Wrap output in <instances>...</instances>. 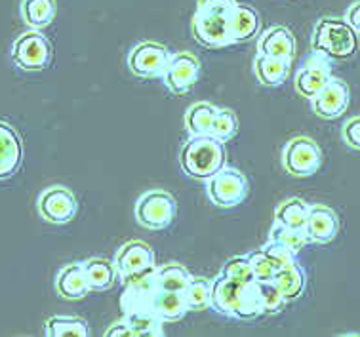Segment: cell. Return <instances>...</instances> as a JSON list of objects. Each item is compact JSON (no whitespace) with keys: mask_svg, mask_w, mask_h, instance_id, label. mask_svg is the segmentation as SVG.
Returning a JSON list of instances; mask_svg holds the SVG:
<instances>
[{"mask_svg":"<svg viewBox=\"0 0 360 337\" xmlns=\"http://www.w3.org/2000/svg\"><path fill=\"white\" fill-rule=\"evenodd\" d=\"M200 77V61L195 53L177 52L162 75V82L172 96H187Z\"/></svg>","mask_w":360,"mask_h":337,"instance_id":"obj_10","label":"cell"},{"mask_svg":"<svg viewBox=\"0 0 360 337\" xmlns=\"http://www.w3.org/2000/svg\"><path fill=\"white\" fill-rule=\"evenodd\" d=\"M157 276L160 290L176 293H184L193 280L189 269L179 263H166L162 267H157Z\"/></svg>","mask_w":360,"mask_h":337,"instance_id":"obj_28","label":"cell"},{"mask_svg":"<svg viewBox=\"0 0 360 337\" xmlns=\"http://www.w3.org/2000/svg\"><path fill=\"white\" fill-rule=\"evenodd\" d=\"M23 163V143L13 126L0 120V182L18 174Z\"/></svg>","mask_w":360,"mask_h":337,"instance_id":"obj_15","label":"cell"},{"mask_svg":"<svg viewBox=\"0 0 360 337\" xmlns=\"http://www.w3.org/2000/svg\"><path fill=\"white\" fill-rule=\"evenodd\" d=\"M269 240L281 242V244L290 248L294 253H300L307 244H311L305 229H288L282 227V225H275V223H273V227L269 231Z\"/></svg>","mask_w":360,"mask_h":337,"instance_id":"obj_32","label":"cell"},{"mask_svg":"<svg viewBox=\"0 0 360 337\" xmlns=\"http://www.w3.org/2000/svg\"><path fill=\"white\" fill-rule=\"evenodd\" d=\"M345 21H347L349 25L353 27L354 31L360 34V0L353 2V4L347 8V12H345Z\"/></svg>","mask_w":360,"mask_h":337,"instance_id":"obj_37","label":"cell"},{"mask_svg":"<svg viewBox=\"0 0 360 337\" xmlns=\"http://www.w3.org/2000/svg\"><path fill=\"white\" fill-rule=\"evenodd\" d=\"M259 288H262L265 314H276V312H281L286 307L288 301H286V298L282 295L281 290L271 280L269 282H259Z\"/></svg>","mask_w":360,"mask_h":337,"instance_id":"obj_35","label":"cell"},{"mask_svg":"<svg viewBox=\"0 0 360 337\" xmlns=\"http://www.w3.org/2000/svg\"><path fill=\"white\" fill-rule=\"evenodd\" d=\"M248 257L252 267H254V274H256L257 282H269V280H273V276L278 272L275 263L269 260L267 253L263 252L262 248H259V250H254V252H250Z\"/></svg>","mask_w":360,"mask_h":337,"instance_id":"obj_34","label":"cell"},{"mask_svg":"<svg viewBox=\"0 0 360 337\" xmlns=\"http://www.w3.org/2000/svg\"><path fill=\"white\" fill-rule=\"evenodd\" d=\"M112 263L117 267L118 279H124L131 272H139L149 267H155V252L147 242L141 240H128L118 248Z\"/></svg>","mask_w":360,"mask_h":337,"instance_id":"obj_13","label":"cell"},{"mask_svg":"<svg viewBox=\"0 0 360 337\" xmlns=\"http://www.w3.org/2000/svg\"><path fill=\"white\" fill-rule=\"evenodd\" d=\"M309 210H311V204H307L303 198H288L276 206L273 223L288 229H305Z\"/></svg>","mask_w":360,"mask_h":337,"instance_id":"obj_26","label":"cell"},{"mask_svg":"<svg viewBox=\"0 0 360 337\" xmlns=\"http://www.w3.org/2000/svg\"><path fill=\"white\" fill-rule=\"evenodd\" d=\"M248 284L236 282L227 276L219 274L214 282H212V295H210V307L216 312L223 314L227 318H235L236 307L240 303L244 288Z\"/></svg>","mask_w":360,"mask_h":337,"instance_id":"obj_19","label":"cell"},{"mask_svg":"<svg viewBox=\"0 0 360 337\" xmlns=\"http://www.w3.org/2000/svg\"><path fill=\"white\" fill-rule=\"evenodd\" d=\"M174 53L160 42L143 40L128 53V69L138 78H162Z\"/></svg>","mask_w":360,"mask_h":337,"instance_id":"obj_8","label":"cell"},{"mask_svg":"<svg viewBox=\"0 0 360 337\" xmlns=\"http://www.w3.org/2000/svg\"><path fill=\"white\" fill-rule=\"evenodd\" d=\"M177 214L176 198L162 189H153L139 196L136 202V221L149 231H160L170 227Z\"/></svg>","mask_w":360,"mask_h":337,"instance_id":"obj_5","label":"cell"},{"mask_svg":"<svg viewBox=\"0 0 360 337\" xmlns=\"http://www.w3.org/2000/svg\"><path fill=\"white\" fill-rule=\"evenodd\" d=\"M48 337H88L90 326L84 318L79 317H52L44 326Z\"/></svg>","mask_w":360,"mask_h":337,"instance_id":"obj_29","label":"cell"},{"mask_svg":"<svg viewBox=\"0 0 360 337\" xmlns=\"http://www.w3.org/2000/svg\"><path fill=\"white\" fill-rule=\"evenodd\" d=\"M20 13L29 29L42 31L56 18V0H21Z\"/></svg>","mask_w":360,"mask_h":337,"instance_id":"obj_25","label":"cell"},{"mask_svg":"<svg viewBox=\"0 0 360 337\" xmlns=\"http://www.w3.org/2000/svg\"><path fill=\"white\" fill-rule=\"evenodd\" d=\"M259 31V13L252 6L236 2L229 15V37L233 44L248 42Z\"/></svg>","mask_w":360,"mask_h":337,"instance_id":"obj_21","label":"cell"},{"mask_svg":"<svg viewBox=\"0 0 360 337\" xmlns=\"http://www.w3.org/2000/svg\"><path fill=\"white\" fill-rule=\"evenodd\" d=\"M210 295H212V284L202 276H193L191 284L184 292L185 303L189 311H206L210 309Z\"/></svg>","mask_w":360,"mask_h":337,"instance_id":"obj_31","label":"cell"},{"mask_svg":"<svg viewBox=\"0 0 360 337\" xmlns=\"http://www.w3.org/2000/svg\"><path fill=\"white\" fill-rule=\"evenodd\" d=\"M349 99H351L349 86L341 78L332 77L326 86L311 99V109L322 120H335L347 110Z\"/></svg>","mask_w":360,"mask_h":337,"instance_id":"obj_12","label":"cell"},{"mask_svg":"<svg viewBox=\"0 0 360 337\" xmlns=\"http://www.w3.org/2000/svg\"><path fill=\"white\" fill-rule=\"evenodd\" d=\"M322 166V151L309 136L292 137L282 149V168L294 177H309Z\"/></svg>","mask_w":360,"mask_h":337,"instance_id":"obj_6","label":"cell"},{"mask_svg":"<svg viewBox=\"0 0 360 337\" xmlns=\"http://www.w3.org/2000/svg\"><path fill=\"white\" fill-rule=\"evenodd\" d=\"M179 166L185 175L197 182H208L227 166L225 143L210 136H191L179 151Z\"/></svg>","mask_w":360,"mask_h":337,"instance_id":"obj_2","label":"cell"},{"mask_svg":"<svg viewBox=\"0 0 360 337\" xmlns=\"http://www.w3.org/2000/svg\"><path fill=\"white\" fill-rule=\"evenodd\" d=\"M217 107L210 101H198L185 110V130L189 136H208Z\"/></svg>","mask_w":360,"mask_h":337,"instance_id":"obj_27","label":"cell"},{"mask_svg":"<svg viewBox=\"0 0 360 337\" xmlns=\"http://www.w3.org/2000/svg\"><path fill=\"white\" fill-rule=\"evenodd\" d=\"M288 61H282V59L269 58L263 53H256L254 59V75H256L257 82L267 88H276L281 86L286 78H288L290 71Z\"/></svg>","mask_w":360,"mask_h":337,"instance_id":"obj_24","label":"cell"},{"mask_svg":"<svg viewBox=\"0 0 360 337\" xmlns=\"http://www.w3.org/2000/svg\"><path fill=\"white\" fill-rule=\"evenodd\" d=\"M86 272V280L88 286L94 292H105V290H111L115 282L118 279L117 267L111 260H105V257H90V260L82 261Z\"/></svg>","mask_w":360,"mask_h":337,"instance_id":"obj_22","label":"cell"},{"mask_svg":"<svg viewBox=\"0 0 360 337\" xmlns=\"http://www.w3.org/2000/svg\"><path fill=\"white\" fill-rule=\"evenodd\" d=\"M341 139L345 141L349 149L360 151V115L349 118L341 128Z\"/></svg>","mask_w":360,"mask_h":337,"instance_id":"obj_36","label":"cell"},{"mask_svg":"<svg viewBox=\"0 0 360 337\" xmlns=\"http://www.w3.org/2000/svg\"><path fill=\"white\" fill-rule=\"evenodd\" d=\"M90 292V286L86 280V272L82 261L69 263L56 276V293L67 301H79L84 299Z\"/></svg>","mask_w":360,"mask_h":337,"instance_id":"obj_20","label":"cell"},{"mask_svg":"<svg viewBox=\"0 0 360 337\" xmlns=\"http://www.w3.org/2000/svg\"><path fill=\"white\" fill-rule=\"evenodd\" d=\"M206 193L214 206L235 208L243 204L248 196V179L244 177L243 172L223 166L206 182Z\"/></svg>","mask_w":360,"mask_h":337,"instance_id":"obj_7","label":"cell"},{"mask_svg":"<svg viewBox=\"0 0 360 337\" xmlns=\"http://www.w3.org/2000/svg\"><path fill=\"white\" fill-rule=\"evenodd\" d=\"M221 274L231 280H236V282H243V284L257 282L256 274H254V267L250 263L248 253H246V255L231 257V260L221 267Z\"/></svg>","mask_w":360,"mask_h":337,"instance_id":"obj_33","label":"cell"},{"mask_svg":"<svg viewBox=\"0 0 360 337\" xmlns=\"http://www.w3.org/2000/svg\"><path fill=\"white\" fill-rule=\"evenodd\" d=\"M37 210L46 223L65 225L75 220V215L79 212V201L71 189L53 185L40 193L39 201H37Z\"/></svg>","mask_w":360,"mask_h":337,"instance_id":"obj_9","label":"cell"},{"mask_svg":"<svg viewBox=\"0 0 360 337\" xmlns=\"http://www.w3.org/2000/svg\"><path fill=\"white\" fill-rule=\"evenodd\" d=\"M105 337H162L164 336V322L149 314H124L117 322H112L103 333Z\"/></svg>","mask_w":360,"mask_h":337,"instance_id":"obj_16","label":"cell"},{"mask_svg":"<svg viewBox=\"0 0 360 337\" xmlns=\"http://www.w3.org/2000/svg\"><path fill=\"white\" fill-rule=\"evenodd\" d=\"M256 48L257 53L292 63L295 56V39L288 27L273 25L263 31L262 37L257 39Z\"/></svg>","mask_w":360,"mask_h":337,"instance_id":"obj_17","label":"cell"},{"mask_svg":"<svg viewBox=\"0 0 360 337\" xmlns=\"http://www.w3.org/2000/svg\"><path fill=\"white\" fill-rule=\"evenodd\" d=\"M332 78V63L330 59L313 52L307 56L305 63L295 72L294 88L302 98L313 99L319 91L326 86V82Z\"/></svg>","mask_w":360,"mask_h":337,"instance_id":"obj_11","label":"cell"},{"mask_svg":"<svg viewBox=\"0 0 360 337\" xmlns=\"http://www.w3.org/2000/svg\"><path fill=\"white\" fill-rule=\"evenodd\" d=\"M236 132H238V118L231 109H219L214 120H212V128H210V136L221 143H229L235 139Z\"/></svg>","mask_w":360,"mask_h":337,"instance_id":"obj_30","label":"cell"},{"mask_svg":"<svg viewBox=\"0 0 360 337\" xmlns=\"http://www.w3.org/2000/svg\"><path fill=\"white\" fill-rule=\"evenodd\" d=\"M187 312H189V309H187V303H185L184 293L166 292V290H160V288L149 298L143 309V314L158 318L162 322L181 320Z\"/></svg>","mask_w":360,"mask_h":337,"instance_id":"obj_18","label":"cell"},{"mask_svg":"<svg viewBox=\"0 0 360 337\" xmlns=\"http://www.w3.org/2000/svg\"><path fill=\"white\" fill-rule=\"evenodd\" d=\"M10 53H12L13 65L25 72L44 71L50 67L53 58L50 40L37 29H29L13 40Z\"/></svg>","mask_w":360,"mask_h":337,"instance_id":"obj_4","label":"cell"},{"mask_svg":"<svg viewBox=\"0 0 360 337\" xmlns=\"http://www.w3.org/2000/svg\"><path fill=\"white\" fill-rule=\"evenodd\" d=\"M273 284L281 290V293L286 298V301H294L305 292V284H307V276H305V269H303L297 261L290 263V265L282 267L281 271L276 272Z\"/></svg>","mask_w":360,"mask_h":337,"instance_id":"obj_23","label":"cell"},{"mask_svg":"<svg viewBox=\"0 0 360 337\" xmlns=\"http://www.w3.org/2000/svg\"><path fill=\"white\" fill-rule=\"evenodd\" d=\"M305 233L309 242L313 244H330L340 233V217L332 208L324 204H311Z\"/></svg>","mask_w":360,"mask_h":337,"instance_id":"obj_14","label":"cell"},{"mask_svg":"<svg viewBox=\"0 0 360 337\" xmlns=\"http://www.w3.org/2000/svg\"><path fill=\"white\" fill-rule=\"evenodd\" d=\"M236 0H198L193 13V39L204 48L219 50L233 46L229 37V15Z\"/></svg>","mask_w":360,"mask_h":337,"instance_id":"obj_1","label":"cell"},{"mask_svg":"<svg viewBox=\"0 0 360 337\" xmlns=\"http://www.w3.org/2000/svg\"><path fill=\"white\" fill-rule=\"evenodd\" d=\"M311 46L313 52L324 58L345 61L359 50V33L349 25L345 18H322L314 25Z\"/></svg>","mask_w":360,"mask_h":337,"instance_id":"obj_3","label":"cell"}]
</instances>
